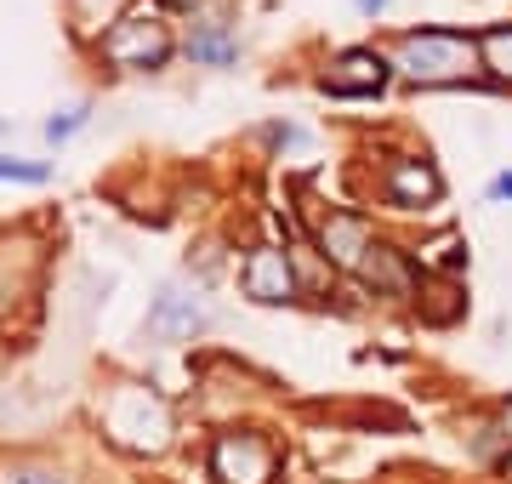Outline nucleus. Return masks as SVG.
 <instances>
[{
  "instance_id": "8",
  "label": "nucleus",
  "mask_w": 512,
  "mask_h": 484,
  "mask_svg": "<svg viewBox=\"0 0 512 484\" xmlns=\"http://www.w3.org/2000/svg\"><path fill=\"white\" fill-rule=\"evenodd\" d=\"M319 245H325L330 268L359 274V262H365V251L376 245V234H370V223L359 217V211H330L325 223H319Z\"/></svg>"
},
{
  "instance_id": "7",
  "label": "nucleus",
  "mask_w": 512,
  "mask_h": 484,
  "mask_svg": "<svg viewBox=\"0 0 512 484\" xmlns=\"http://www.w3.org/2000/svg\"><path fill=\"white\" fill-rule=\"evenodd\" d=\"M200 331H205L200 297L183 291V285H165L160 297H154V308H148V336H160V342H194Z\"/></svg>"
},
{
  "instance_id": "1",
  "label": "nucleus",
  "mask_w": 512,
  "mask_h": 484,
  "mask_svg": "<svg viewBox=\"0 0 512 484\" xmlns=\"http://www.w3.org/2000/svg\"><path fill=\"white\" fill-rule=\"evenodd\" d=\"M393 69L410 75L416 86H450V80H467L478 63V35H461V29H410L393 52Z\"/></svg>"
},
{
  "instance_id": "19",
  "label": "nucleus",
  "mask_w": 512,
  "mask_h": 484,
  "mask_svg": "<svg viewBox=\"0 0 512 484\" xmlns=\"http://www.w3.org/2000/svg\"><path fill=\"white\" fill-rule=\"evenodd\" d=\"M0 131H6V120H0Z\"/></svg>"
},
{
  "instance_id": "18",
  "label": "nucleus",
  "mask_w": 512,
  "mask_h": 484,
  "mask_svg": "<svg viewBox=\"0 0 512 484\" xmlns=\"http://www.w3.org/2000/svg\"><path fill=\"white\" fill-rule=\"evenodd\" d=\"M177 6H194V0H177Z\"/></svg>"
},
{
  "instance_id": "2",
  "label": "nucleus",
  "mask_w": 512,
  "mask_h": 484,
  "mask_svg": "<svg viewBox=\"0 0 512 484\" xmlns=\"http://www.w3.org/2000/svg\"><path fill=\"white\" fill-rule=\"evenodd\" d=\"M171 52H177V40H171L160 6H137L126 18H114L103 35V57L120 69H160V63H171Z\"/></svg>"
},
{
  "instance_id": "13",
  "label": "nucleus",
  "mask_w": 512,
  "mask_h": 484,
  "mask_svg": "<svg viewBox=\"0 0 512 484\" xmlns=\"http://www.w3.org/2000/svg\"><path fill=\"white\" fill-rule=\"evenodd\" d=\"M0 183H52V160H18V154H0Z\"/></svg>"
},
{
  "instance_id": "11",
  "label": "nucleus",
  "mask_w": 512,
  "mask_h": 484,
  "mask_svg": "<svg viewBox=\"0 0 512 484\" xmlns=\"http://www.w3.org/2000/svg\"><path fill=\"white\" fill-rule=\"evenodd\" d=\"M188 57L205 63V69H228L239 57V40L228 35L222 23H194V29H188Z\"/></svg>"
},
{
  "instance_id": "16",
  "label": "nucleus",
  "mask_w": 512,
  "mask_h": 484,
  "mask_svg": "<svg viewBox=\"0 0 512 484\" xmlns=\"http://www.w3.org/2000/svg\"><path fill=\"white\" fill-rule=\"evenodd\" d=\"M490 200H512V171H501V177H490Z\"/></svg>"
},
{
  "instance_id": "5",
  "label": "nucleus",
  "mask_w": 512,
  "mask_h": 484,
  "mask_svg": "<svg viewBox=\"0 0 512 484\" xmlns=\"http://www.w3.org/2000/svg\"><path fill=\"white\" fill-rule=\"evenodd\" d=\"M239 291L251 302H262V308H279V302L296 297V268L291 257L279 251V245H256V251H245V262H239Z\"/></svg>"
},
{
  "instance_id": "15",
  "label": "nucleus",
  "mask_w": 512,
  "mask_h": 484,
  "mask_svg": "<svg viewBox=\"0 0 512 484\" xmlns=\"http://www.w3.org/2000/svg\"><path fill=\"white\" fill-rule=\"evenodd\" d=\"M12 484H63V473H52V467H18Z\"/></svg>"
},
{
  "instance_id": "3",
  "label": "nucleus",
  "mask_w": 512,
  "mask_h": 484,
  "mask_svg": "<svg viewBox=\"0 0 512 484\" xmlns=\"http://www.w3.org/2000/svg\"><path fill=\"white\" fill-rule=\"evenodd\" d=\"M103 422H109V433L120 439V445L160 450L165 433H171V410H165V399H154L148 388H114Z\"/></svg>"
},
{
  "instance_id": "12",
  "label": "nucleus",
  "mask_w": 512,
  "mask_h": 484,
  "mask_svg": "<svg viewBox=\"0 0 512 484\" xmlns=\"http://www.w3.org/2000/svg\"><path fill=\"white\" fill-rule=\"evenodd\" d=\"M478 63H484L490 75L512 80V23H501V29H484V35H478Z\"/></svg>"
},
{
  "instance_id": "17",
  "label": "nucleus",
  "mask_w": 512,
  "mask_h": 484,
  "mask_svg": "<svg viewBox=\"0 0 512 484\" xmlns=\"http://www.w3.org/2000/svg\"><path fill=\"white\" fill-rule=\"evenodd\" d=\"M353 6H359L365 18H382V12H387V0H353Z\"/></svg>"
},
{
  "instance_id": "6",
  "label": "nucleus",
  "mask_w": 512,
  "mask_h": 484,
  "mask_svg": "<svg viewBox=\"0 0 512 484\" xmlns=\"http://www.w3.org/2000/svg\"><path fill=\"white\" fill-rule=\"evenodd\" d=\"M393 80V63H387L382 52H370V46H353V52L342 57H330V69H325V86L330 97H376Z\"/></svg>"
},
{
  "instance_id": "14",
  "label": "nucleus",
  "mask_w": 512,
  "mask_h": 484,
  "mask_svg": "<svg viewBox=\"0 0 512 484\" xmlns=\"http://www.w3.org/2000/svg\"><path fill=\"white\" fill-rule=\"evenodd\" d=\"M86 120H92V103H69V109H57L52 120H46V143H69Z\"/></svg>"
},
{
  "instance_id": "9",
  "label": "nucleus",
  "mask_w": 512,
  "mask_h": 484,
  "mask_svg": "<svg viewBox=\"0 0 512 484\" xmlns=\"http://www.w3.org/2000/svg\"><path fill=\"white\" fill-rule=\"evenodd\" d=\"M439 171L427 166V160H410V154H404V160H393V166H387V177H382V194L393 205H427V200H439Z\"/></svg>"
},
{
  "instance_id": "4",
  "label": "nucleus",
  "mask_w": 512,
  "mask_h": 484,
  "mask_svg": "<svg viewBox=\"0 0 512 484\" xmlns=\"http://www.w3.org/2000/svg\"><path fill=\"white\" fill-rule=\"evenodd\" d=\"M274 467H279V456L262 433H222L211 445V473L222 484H268Z\"/></svg>"
},
{
  "instance_id": "10",
  "label": "nucleus",
  "mask_w": 512,
  "mask_h": 484,
  "mask_svg": "<svg viewBox=\"0 0 512 484\" xmlns=\"http://www.w3.org/2000/svg\"><path fill=\"white\" fill-rule=\"evenodd\" d=\"M359 280L376 285V291H387V297H410V262H404V251H393V245H370L365 262H359Z\"/></svg>"
}]
</instances>
